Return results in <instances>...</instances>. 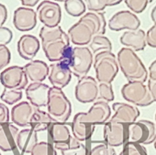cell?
I'll use <instances>...</instances> for the list:
<instances>
[{
  "label": "cell",
  "instance_id": "23",
  "mask_svg": "<svg viewBox=\"0 0 156 155\" xmlns=\"http://www.w3.org/2000/svg\"><path fill=\"white\" fill-rule=\"evenodd\" d=\"M19 132V128L10 123L0 127V149L5 152L14 150Z\"/></svg>",
  "mask_w": 156,
  "mask_h": 155
},
{
  "label": "cell",
  "instance_id": "48",
  "mask_svg": "<svg viewBox=\"0 0 156 155\" xmlns=\"http://www.w3.org/2000/svg\"><path fill=\"white\" fill-rule=\"evenodd\" d=\"M154 148H155V150H156V139H155V141H154Z\"/></svg>",
  "mask_w": 156,
  "mask_h": 155
},
{
  "label": "cell",
  "instance_id": "16",
  "mask_svg": "<svg viewBox=\"0 0 156 155\" xmlns=\"http://www.w3.org/2000/svg\"><path fill=\"white\" fill-rule=\"evenodd\" d=\"M112 107L114 114L109 121L112 122L121 123L128 125L136 121L140 115V111L137 107L132 104L115 102Z\"/></svg>",
  "mask_w": 156,
  "mask_h": 155
},
{
  "label": "cell",
  "instance_id": "21",
  "mask_svg": "<svg viewBox=\"0 0 156 155\" xmlns=\"http://www.w3.org/2000/svg\"><path fill=\"white\" fill-rule=\"evenodd\" d=\"M121 44L134 52H140L147 46L146 32L142 29L126 31L120 37Z\"/></svg>",
  "mask_w": 156,
  "mask_h": 155
},
{
  "label": "cell",
  "instance_id": "47",
  "mask_svg": "<svg viewBox=\"0 0 156 155\" xmlns=\"http://www.w3.org/2000/svg\"><path fill=\"white\" fill-rule=\"evenodd\" d=\"M53 1H56V2H65L66 0H53Z\"/></svg>",
  "mask_w": 156,
  "mask_h": 155
},
{
  "label": "cell",
  "instance_id": "1",
  "mask_svg": "<svg viewBox=\"0 0 156 155\" xmlns=\"http://www.w3.org/2000/svg\"><path fill=\"white\" fill-rule=\"evenodd\" d=\"M111 116V108L108 102L98 101L87 112L77 113L73 118L71 129L73 138L86 141L92 137L97 125L104 124Z\"/></svg>",
  "mask_w": 156,
  "mask_h": 155
},
{
  "label": "cell",
  "instance_id": "3",
  "mask_svg": "<svg viewBox=\"0 0 156 155\" xmlns=\"http://www.w3.org/2000/svg\"><path fill=\"white\" fill-rule=\"evenodd\" d=\"M119 69L129 82L139 81L145 83L148 79V71L136 52L128 48H122L117 54Z\"/></svg>",
  "mask_w": 156,
  "mask_h": 155
},
{
  "label": "cell",
  "instance_id": "29",
  "mask_svg": "<svg viewBox=\"0 0 156 155\" xmlns=\"http://www.w3.org/2000/svg\"><path fill=\"white\" fill-rule=\"evenodd\" d=\"M89 47L94 56L100 52H112V43L110 40L103 35H94L89 44Z\"/></svg>",
  "mask_w": 156,
  "mask_h": 155
},
{
  "label": "cell",
  "instance_id": "9",
  "mask_svg": "<svg viewBox=\"0 0 156 155\" xmlns=\"http://www.w3.org/2000/svg\"><path fill=\"white\" fill-rule=\"evenodd\" d=\"M37 19L44 26L55 27L60 25L62 17L61 8L57 2L44 0L37 7Z\"/></svg>",
  "mask_w": 156,
  "mask_h": 155
},
{
  "label": "cell",
  "instance_id": "24",
  "mask_svg": "<svg viewBox=\"0 0 156 155\" xmlns=\"http://www.w3.org/2000/svg\"><path fill=\"white\" fill-rule=\"evenodd\" d=\"M37 143V133L31 128L19 131L18 134L17 148L23 153H31V150Z\"/></svg>",
  "mask_w": 156,
  "mask_h": 155
},
{
  "label": "cell",
  "instance_id": "6",
  "mask_svg": "<svg viewBox=\"0 0 156 155\" xmlns=\"http://www.w3.org/2000/svg\"><path fill=\"white\" fill-rule=\"evenodd\" d=\"M156 139V124L148 120H139L126 125V143L147 145Z\"/></svg>",
  "mask_w": 156,
  "mask_h": 155
},
{
  "label": "cell",
  "instance_id": "50",
  "mask_svg": "<svg viewBox=\"0 0 156 155\" xmlns=\"http://www.w3.org/2000/svg\"><path fill=\"white\" fill-rule=\"evenodd\" d=\"M0 155H1V153H0Z\"/></svg>",
  "mask_w": 156,
  "mask_h": 155
},
{
  "label": "cell",
  "instance_id": "38",
  "mask_svg": "<svg viewBox=\"0 0 156 155\" xmlns=\"http://www.w3.org/2000/svg\"><path fill=\"white\" fill-rule=\"evenodd\" d=\"M11 61V52L7 46L0 47V71L5 68Z\"/></svg>",
  "mask_w": 156,
  "mask_h": 155
},
{
  "label": "cell",
  "instance_id": "32",
  "mask_svg": "<svg viewBox=\"0 0 156 155\" xmlns=\"http://www.w3.org/2000/svg\"><path fill=\"white\" fill-rule=\"evenodd\" d=\"M22 90L5 88L0 96V98L7 105H13L22 100Z\"/></svg>",
  "mask_w": 156,
  "mask_h": 155
},
{
  "label": "cell",
  "instance_id": "7",
  "mask_svg": "<svg viewBox=\"0 0 156 155\" xmlns=\"http://www.w3.org/2000/svg\"><path fill=\"white\" fill-rule=\"evenodd\" d=\"M94 56L89 47L76 46L72 49L69 58L71 73L80 79L87 76L94 64Z\"/></svg>",
  "mask_w": 156,
  "mask_h": 155
},
{
  "label": "cell",
  "instance_id": "30",
  "mask_svg": "<svg viewBox=\"0 0 156 155\" xmlns=\"http://www.w3.org/2000/svg\"><path fill=\"white\" fill-rule=\"evenodd\" d=\"M64 9L69 16L78 17L84 14L87 6L83 0H66Z\"/></svg>",
  "mask_w": 156,
  "mask_h": 155
},
{
  "label": "cell",
  "instance_id": "42",
  "mask_svg": "<svg viewBox=\"0 0 156 155\" xmlns=\"http://www.w3.org/2000/svg\"><path fill=\"white\" fill-rule=\"evenodd\" d=\"M8 19V10L5 6L0 3V27H2Z\"/></svg>",
  "mask_w": 156,
  "mask_h": 155
},
{
  "label": "cell",
  "instance_id": "49",
  "mask_svg": "<svg viewBox=\"0 0 156 155\" xmlns=\"http://www.w3.org/2000/svg\"><path fill=\"white\" fill-rule=\"evenodd\" d=\"M155 122H156V113H155Z\"/></svg>",
  "mask_w": 156,
  "mask_h": 155
},
{
  "label": "cell",
  "instance_id": "39",
  "mask_svg": "<svg viewBox=\"0 0 156 155\" xmlns=\"http://www.w3.org/2000/svg\"><path fill=\"white\" fill-rule=\"evenodd\" d=\"M12 31L7 27H0V47L6 46L12 39Z\"/></svg>",
  "mask_w": 156,
  "mask_h": 155
},
{
  "label": "cell",
  "instance_id": "44",
  "mask_svg": "<svg viewBox=\"0 0 156 155\" xmlns=\"http://www.w3.org/2000/svg\"><path fill=\"white\" fill-rule=\"evenodd\" d=\"M147 86H148V89H149L153 101H154V102H156V81L154 82V81L148 80Z\"/></svg>",
  "mask_w": 156,
  "mask_h": 155
},
{
  "label": "cell",
  "instance_id": "19",
  "mask_svg": "<svg viewBox=\"0 0 156 155\" xmlns=\"http://www.w3.org/2000/svg\"><path fill=\"white\" fill-rule=\"evenodd\" d=\"M36 108L35 106L28 101H22L17 104L12 108V121L19 127L29 126L31 118Z\"/></svg>",
  "mask_w": 156,
  "mask_h": 155
},
{
  "label": "cell",
  "instance_id": "40",
  "mask_svg": "<svg viewBox=\"0 0 156 155\" xmlns=\"http://www.w3.org/2000/svg\"><path fill=\"white\" fill-rule=\"evenodd\" d=\"M10 111L8 106L3 103H0V127L9 123Z\"/></svg>",
  "mask_w": 156,
  "mask_h": 155
},
{
  "label": "cell",
  "instance_id": "20",
  "mask_svg": "<svg viewBox=\"0 0 156 155\" xmlns=\"http://www.w3.org/2000/svg\"><path fill=\"white\" fill-rule=\"evenodd\" d=\"M41 44L38 39L32 35H23L17 43V50L22 58L32 60L38 52Z\"/></svg>",
  "mask_w": 156,
  "mask_h": 155
},
{
  "label": "cell",
  "instance_id": "8",
  "mask_svg": "<svg viewBox=\"0 0 156 155\" xmlns=\"http://www.w3.org/2000/svg\"><path fill=\"white\" fill-rule=\"evenodd\" d=\"M125 100L135 106L148 107L154 102L148 86L139 81L129 82L121 89Z\"/></svg>",
  "mask_w": 156,
  "mask_h": 155
},
{
  "label": "cell",
  "instance_id": "2",
  "mask_svg": "<svg viewBox=\"0 0 156 155\" xmlns=\"http://www.w3.org/2000/svg\"><path fill=\"white\" fill-rule=\"evenodd\" d=\"M106 21L103 13L89 12L67 31L70 41L76 46H89L94 35H104Z\"/></svg>",
  "mask_w": 156,
  "mask_h": 155
},
{
  "label": "cell",
  "instance_id": "46",
  "mask_svg": "<svg viewBox=\"0 0 156 155\" xmlns=\"http://www.w3.org/2000/svg\"><path fill=\"white\" fill-rule=\"evenodd\" d=\"M151 20L153 21V22L156 21V6L152 9L151 12Z\"/></svg>",
  "mask_w": 156,
  "mask_h": 155
},
{
  "label": "cell",
  "instance_id": "45",
  "mask_svg": "<svg viewBox=\"0 0 156 155\" xmlns=\"http://www.w3.org/2000/svg\"><path fill=\"white\" fill-rule=\"evenodd\" d=\"M21 3L22 4L24 7H28V8H32L35 6L40 0H20Z\"/></svg>",
  "mask_w": 156,
  "mask_h": 155
},
{
  "label": "cell",
  "instance_id": "17",
  "mask_svg": "<svg viewBox=\"0 0 156 155\" xmlns=\"http://www.w3.org/2000/svg\"><path fill=\"white\" fill-rule=\"evenodd\" d=\"M51 87L42 82H32L25 88L27 99L36 108L47 106Z\"/></svg>",
  "mask_w": 156,
  "mask_h": 155
},
{
  "label": "cell",
  "instance_id": "14",
  "mask_svg": "<svg viewBox=\"0 0 156 155\" xmlns=\"http://www.w3.org/2000/svg\"><path fill=\"white\" fill-rule=\"evenodd\" d=\"M71 71L66 61L55 62L49 66L48 80L55 88H65L71 80Z\"/></svg>",
  "mask_w": 156,
  "mask_h": 155
},
{
  "label": "cell",
  "instance_id": "33",
  "mask_svg": "<svg viewBox=\"0 0 156 155\" xmlns=\"http://www.w3.org/2000/svg\"><path fill=\"white\" fill-rule=\"evenodd\" d=\"M31 155H57L56 149L49 142H37L31 150Z\"/></svg>",
  "mask_w": 156,
  "mask_h": 155
},
{
  "label": "cell",
  "instance_id": "18",
  "mask_svg": "<svg viewBox=\"0 0 156 155\" xmlns=\"http://www.w3.org/2000/svg\"><path fill=\"white\" fill-rule=\"evenodd\" d=\"M37 13L33 9L19 7L14 12L13 24L15 28L21 31H28L37 25Z\"/></svg>",
  "mask_w": 156,
  "mask_h": 155
},
{
  "label": "cell",
  "instance_id": "25",
  "mask_svg": "<svg viewBox=\"0 0 156 155\" xmlns=\"http://www.w3.org/2000/svg\"><path fill=\"white\" fill-rule=\"evenodd\" d=\"M55 122L48 112L41 111L40 108H36L29 123L30 128L36 133L48 130L49 127Z\"/></svg>",
  "mask_w": 156,
  "mask_h": 155
},
{
  "label": "cell",
  "instance_id": "12",
  "mask_svg": "<svg viewBox=\"0 0 156 155\" xmlns=\"http://www.w3.org/2000/svg\"><path fill=\"white\" fill-rule=\"evenodd\" d=\"M140 19L131 11H119L115 13L109 20V28L112 31H119L122 30L135 31L139 28Z\"/></svg>",
  "mask_w": 156,
  "mask_h": 155
},
{
  "label": "cell",
  "instance_id": "35",
  "mask_svg": "<svg viewBox=\"0 0 156 155\" xmlns=\"http://www.w3.org/2000/svg\"><path fill=\"white\" fill-rule=\"evenodd\" d=\"M126 5L135 14L142 13L153 0H124Z\"/></svg>",
  "mask_w": 156,
  "mask_h": 155
},
{
  "label": "cell",
  "instance_id": "41",
  "mask_svg": "<svg viewBox=\"0 0 156 155\" xmlns=\"http://www.w3.org/2000/svg\"><path fill=\"white\" fill-rule=\"evenodd\" d=\"M147 46L156 49V21L146 32Z\"/></svg>",
  "mask_w": 156,
  "mask_h": 155
},
{
  "label": "cell",
  "instance_id": "34",
  "mask_svg": "<svg viewBox=\"0 0 156 155\" xmlns=\"http://www.w3.org/2000/svg\"><path fill=\"white\" fill-rule=\"evenodd\" d=\"M115 98L112 83H99L98 99L106 102L112 101Z\"/></svg>",
  "mask_w": 156,
  "mask_h": 155
},
{
  "label": "cell",
  "instance_id": "11",
  "mask_svg": "<svg viewBox=\"0 0 156 155\" xmlns=\"http://www.w3.org/2000/svg\"><path fill=\"white\" fill-rule=\"evenodd\" d=\"M99 83L94 78L85 76L79 79L75 87V97L83 104L91 103L98 99Z\"/></svg>",
  "mask_w": 156,
  "mask_h": 155
},
{
  "label": "cell",
  "instance_id": "13",
  "mask_svg": "<svg viewBox=\"0 0 156 155\" xmlns=\"http://www.w3.org/2000/svg\"><path fill=\"white\" fill-rule=\"evenodd\" d=\"M41 46L47 58L51 62H59L61 61H69L72 50L70 46V39L41 44Z\"/></svg>",
  "mask_w": 156,
  "mask_h": 155
},
{
  "label": "cell",
  "instance_id": "27",
  "mask_svg": "<svg viewBox=\"0 0 156 155\" xmlns=\"http://www.w3.org/2000/svg\"><path fill=\"white\" fill-rule=\"evenodd\" d=\"M54 147L61 151V155H89L86 146L73 137L68 143L54 144Z\"/></svg>",
  "mask_w": 156,
  "mask_h": 155
},
{
  "label": "cell",
  "instance_id": "10",
  "mask_svg": "<svg viewBox=\"0 0 156 155\" xmlns=\"http://www.w3.org/2000/svg\"><path fill=\"white\" fill-rule=\"evenodd\" d=\"M0 82L5 88L23 90L28 85V79L23 67L14 65L4 69L0 74Z\"/></svg>",
  "mask_w": 156,
  "mask_h": 155
},
{
  "label": "cell",
  "instance_id": "31",
  "mask_svg": "<svg viewBox=\"0 0 156 155\" xmlns=\"http://www.w3.org/2000/svg\"><path fill=\"white\" fill-rule=\"evenodd\" d=\"M123 0H85L87 9L90 12L101 13L108 6L119 5Z\"/></svg>",
  "mask_w": 156,
  "mask_h": 155
},
{
  "label": "cell",
  "instance_id": "4",
  "mask_svg": "<svg viewBox=\"0 0 156 155\" xmlns=\"http://www.w3.org/2000/svg\"><path fill=\"white\" fill-rule=\"evenodd\" d=\"M94 68L98 83H112L119 72L117 58L112 52H103L94 55Z\"/></svg>",
  "mask_w": 156,
  "mask_h": 155
},
{
  "label": "cell",
  "instance_id": "26",
  "mask_svg": "<svg viewBox=\"0 0 156 155\" xmlns=\"http://www.w3.org/2000/svg\"><path fill=\"white\" fill-rule=\"evenodd\" d=\"M48 133L51 140L55 144L68 143L72 138L68 126L60 122H54L49 127Z\"/></svg>",
  "mask_w": 156,
  "mask_h": 155
},
{
  "label": "cell",
  "instance_id": "15",
  "mask_svg": "<svg viewBox=\"0 0 156 155\" xmlns=\"http://www.w3.org/2000/svg\"><path fill=\"white\" fill-rule=\"evenodd\" d=\"M103 138L105 144L112 147L125 144L126 143V125L107 121L103 127Z\"/></svg>",
  "mask_w": 156,
  "mask_h": 155
},
{
  "label": "cell",
  "instance_id": "43",
  "mask_svg": "<svg viewBox=\"0 0 156 155\" xmlns=\"http://www.w3.org/2000/svg\"><path fill=\"white\" fill-rule=\"evenodd\" d=\"M148 77H149V80L156 81V60L151 62L149 68H148Z\"/></svg>",
  "mask_w": 156,
  "mask_h": 155
},
{
  "label": "cell",
  "instance_id": "5",
  "mask_svg": "<svg viewBox=\"0 0 156 155\" xmlns=\"http://www.w3.org/2000/svg\"><path fill=\"white\" fill-rule=\"evenodd\" d=\"M47 106L48 113L55 122L67 121L71 114V104L60 88H51Z\"/></svg>",
  "mask_w": 156,
  "mask_h": 155
},
{
  "label": "cell",
  "instance_id": "37",
  "mask_svg": "<svg viewBox=\"0 0 156 155\" xmlns=\"http://www.w3.org/2000/svg\"><path fill=\"white\" fill-rule=\"evenodd\" d=\"M89 155H116L114 147L106 144H100L93 147Z\"/></svg>",
  "mask_w": 156,
  "mask_h": 155
},
{
  "label": "cell",
  "instance_id": "36",
  "mask_svg": "<svg viewBox=\"0 0 156 155\" xmlns=\"http://www.w3.org/2000/svg\"><path fill=\"white\" fill-rule=\"evenodd\" d=\"M119 155H148L143 145L126 143Z\"/></svg>",
  "mask_w": 156,
  "mask_h": 155
},
{
  "label": "cell",
  "instance_id": "28",
  "mask_svg": "<svg viewBox=\"0 0 156 155\" xmlns=\"http://www.w3.org/2000/svg\"><path fill=\"white\" fill-rule=\"evenodd\" d=\"M39 37L41 39V44L69 39L67 33L61 28L60 25L55 27H47L44 25L40 30Z\"/></svg>",
  "mask_w": 156,
  "mask_h": 155
},
{
  "label": "cell",
  "instance_id": "22",
  "mask_svg": "<svg viewBox=\"0 0 156 155\" xmlns=\"http://www.w3.org/2000/svg\"><path fill=\"white\" fill-rule=\"evenodd\" d=\"M28 80L32 82H42L49 75V66L41 60H33L24 66Z\"/></svg>",
  "mask_w": 156,
  "mask_h": 155
}]
</instances>
